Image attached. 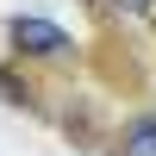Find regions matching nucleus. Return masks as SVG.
<instances>
[{"mask_svg":"<svg viewBox=\"0 0 156 156\" xmlns=\"http://www.w3.org/2000/svg\"><path fill=\"white\" fill-rule=\"evenodd\" d=\"M12 50H19V56H37V62H62L75 44H69V31H62V25L19 12V19H12Z\"/></svg>","mask_w":156,"mask_h":156,"instance_id":"nucleus-1","label":"nucleus"},{"mask_svg":"<svg viewBox=\"0 0 156 156\" xmlns=\"http://www.w3.org/2000/svg\"><path fill=\"white\" fill-rule=\"evenodd\" d=\"M119 150H125V156H156V112H144V119H131V125H125Z\"/></svg>","mask_w":156,"mask_h":156,"instance_id":"nucleus-2","label":"nucleus"},{"mask_svg":"<svg viewBox=\"0 0 156 156\" xmlns=\"http://www.w3.org/2000/svg\"><path fill=\"white\" fill-rule=\"evenodd\" d=\"M0 94H6L12 106H37V94L25 87V75H19V69H0Z\"/></svg>","mask_w":156,"mask_h":156,"instance_id":"nucleus-3","label":"nucleus"},{"mask_svg":"<svg viewBox=\"0 0 156 156\" xmlns=\"http://www.w3.org/2000/svg\"><path fill=\"white\" fill-rule=\"evenodd\" d=\"M125 12H156V0H119Z\"/></svg>","mask_w":156,"mask_h":156,"instance_id":"nucleus-4","label":"nucleus"}]
</instances>
